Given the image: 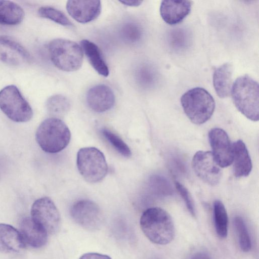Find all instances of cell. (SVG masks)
Here are the masks:
<instances>
[{
	"label": "cell",
	"instance_id": "1",
	"mask_svg": "<svg viewBox=\"0 0 259 259\" xmlns=\"http://www.w3.org/2000/svg\"><path fill=\"white\" fill-rule=\"evenodd\" d=\"M140 224L145 235L154 243L165 245L174 238L175 230L172 218L160 207L147 209L141 217Z\"/></svg>",
	"mask_w": 259,
	"mask_h": 259
},
{
	"label": "cell",
	"instance_id": "2",
	"mask_svg": "<svg viewBox=\"0 0 259 259\" xmlns=\"http://www.w3.org/2000/svg\"><path fill=\"white\" fill-rule=\"evenodd\" d=\"M231 93L237 109L249 119H259V87L257 81L248 75L238 77Z\"/></svg>",
	"mask_w": 259,
	"mask_h": 259
},
{
	"label": "cell",
	"instance_id": "3",
	"mask_svg": "<svg viewBox=\"0 0 259 259\" xmlns=\"http://www.w3.org/2000/svg\"><path fill=\"white\" fill-rule=\"evenodd\" d=\"M71 133L67 125L61 119L50 117L44 120L38 127L36 141L46 152L56 153L65 149L69 144Z\"/></svg>",
	"mask_w": 259,
	"mask_h": 259
},
{
	"label": "cell",
	"instance_id": "4",
	"mask_svg": "<svg viewBox=\"0 0 259 259\" xmlns=\"http://www.w3.org/2000/svg\"><path fill=\"white\" fill-rule=\"evenodd\" d=\"M184 112L193 123L201 124L212 116L215 108L212 96L204 89L199 87L191 89L181 98Z\"/></svg>",
	"mask_w": 259,
	"mask_h": 259
},
{
	"label": "cell",
	"instance_id": "5",
	"mask_svg": "<svg viewBox=\"0 0 259 259\" xmlns=\"http://www.w3.org/2000/svg\"><path fill=\"white\" fill-rule=\"evenodd\" d=\"M49 52L54 65L65 71L79 69L83 62V51L76 42L62 38L52 40L49 44Z\"/></svg>",
	"mask_w": 259,
	"mask_h": 259
},
{
	"label": "cell",
	"instance_id": "6",
	"mask_svg": "<svg viewBox=\"0 0 259 259\" xmlns=\"http://www.w3.org/2000/svg\"><path fill=\"white\" fill-rule=\"evenodd\" d=\"M76 165L81 176L91 183L101 181L108 172V165L104 154L94 147H83L78 150Z\"/></svg>",
	"mask_w": 259,
	"mask_h": 259
},
{
	"label": "cell",
	"instance_id": "7",
	"mask_svg": "<svg viewBox=\"0 0 259 259\" xmlns=\"http://www.w3.org/2000/svg\"><path fill=\"white\" fill-rule=\"evenodd\" d=\"M0 109L17 122L28 121L33 116L30 105L14 85H7L0 91Z\"/></svg>",
	"mask_w": 259,
	"mask_h": 259
},
{
	"label": "cell",
	"instance_id": "8",
	"mask_svg": "<svg viewBox=\"0 0 259 259\" xmlns=\"http://www.w3.org/2000/svg\"><path fill=\"white\" fill-rule=\"evenodd\" d=\"M70 214L74 221L89 230H96L102 225L103 215L100 207L88 199L79 200L71 206Z\"/></svg>",
	"mask_w": 259,
	"mask_h": 259
},
{
	"label": "cell",
	"instance_id": "9",
	"mask_svg": "<svg viewBox=\"0 0 259 259\" xmlns=\"http://www.w3.org/2000/svg\"><path fill=\"white\" fill-rule=\"evenodd\" d=\"M31 215L32 219L48 234H54L58 231L61 224L60 214L50 198L44 197L36 200L31 208Z\"/></svg>",
	"mask_w": 259,
	"mask_h": 259
},
{
	"label": "cell",
	"instance_id": "10",
	"mask_svg": "<svg viewBox=\"0 0 259 259\" xmlns=\"http://www.w3.org/2000/svg\"><path fill=\"white\" fill-rule=\"evenodd\" d=\"M192 165L196 175L204 183L212 186L219 183L222 170L210 151H197L193 157Z\"/></svg>",
	"mask_w": 259,
	"mask_h": 259
},
{
	"label": "cell",
	"instance_id": "11",
	"mask_svg": "<svg viewBox=\"0 0 259 259\" xmlns=\"http://www.w3.org/2000/svg\"><path fill=\"white\" fill-rule=\"evenodd\" d=\"M212 155L221 167L229 166L233 162V146L227 133L220 128H213L208 133Z\"/></svg>",
	"mask_w": 259,
	"mask_h": 259
},
{
	"label": "cell",
	"instance_id": "12",
	"mask_svg": "<svg viewBox=\"0 0 259 259\" xmlns=\"http://www.w3.org/2000/svg\"><path fill=\"white\" fill-rule=\"evenodd\" d=\"M31 60L29 52L10 37L0 35V61L13 66H20Z\"/></svg>",
	"mask_w": 259,
	"mask_h": 259
},
{
	"label": "cell",
	"instance_id": "13",
	"mask_svg": "<svg viewBox=\"0 0 259 259\" xmlns=\"http://www.w3.org/2000/svg\"><path fill=\"white\" fill-rule=\"evenodd\" d=\"M100 1H68L66 9L75 20L87 23L96 19L102 9Z\"/></svg>",
	"mask_w": 259,
	"mask_h": 259
},
{
	"label": "cell",
	"instance_id": "14",
	"mask_svg": "<svg viewBox=\"0 0 259 259\" xmlns=\"http://www.w3.org/2000/svg\"><path fill=\"white\" fill-rule=\"evenodd\" d=\"M87 101L92 110L102 113L112 108L115 103V96L108 86L98 84L89 89L87 95Z\"/></svg>",
	"mask_w": 259,
	"mask_h": 259
},
{
	"label": "cell",
	"instance_id": "15",
	"mask_svg": "<svg viewBox=\"0 0 259 259\" xmlns=\"http://www.w3.org/2000/svg\"><path fill=\"white\" fill-rule=\"evenodd\" d=\"M192 6L191 1H163L160 14L167 24L176 25L181 23L190 13Z\"/></svg>",
	"mask_w": 259,
	"mask_h": 259
},
{
	"label": "cell",
	"instance_id": "16",
	"mask_svg": "<svg viewBox=\"0 0 259 259\" xmlns=\"http://www.w3.org/2000/svg\"><path fill=\"white\" fill-rule=\"evenodd\" d=\"M20 231L25 244L34 248H39L47 243L48 233L31 218H25L21 221Z\"/></svg>",
	"mask_w": 259,
	"mask_h": 259
},
{
	"label": "cell",
	"instance_id": "17",
	"mask_svg": "<svg viewBox=\"0 0 259 259\" xmlns=\"http://www.w3.org/2000/svg\"><path fill=\"white\" fill-rule=\"evenodd\" d=\"M233 170L237 178L248 176L252 169V162L244 143L238 140L232 144Z\"/></svg>",
	"mask_w": 259,
	"mask_h": 259
},
{
	"label": "cell",
	"instance_id": "18",
	"mask_svg": "<svg viewBox=\"0 0 259 259\" xmlns=\"http://www.w3.org/2000/svg\"><path fill=\"white\" fill-rule=\"evenodd\" d=\"M21 235L14 227L0 224V251L6 253H17L25 247Z\"/></svg>",
	"mask_w": 259,
	"mask_h": 259
},
{
	"label": "cell",
	"instance_id": "19",
	"mask_svg": "<svg viewBox=\"0 0 259 259\" xmlns=\"http://www.w3.org/2000/svg\"><path fill=\"white\" fill-rule=\"evenodd\" d=\"M233 66L224 63L215 69L213 74V84L217 95L221 98L230 96L232 85Z\"/></svg>",
	"mask_w": 259,
	"mask_h": 259
},
{
	"label": "cell",
	"instance_id": "20",
	"mask_svg": "<svg viewBox=\"0 0 259 259\" xmlns=\"http://www.w3.org/2000/svg\"><path fill=\"white\" fill-rule=\"evenodd\" d=\"M80 46L94 69L102 76L107 77L109 74V68L99 47L87 39L82 40Z\"/></svg>",
	"mask_w": 259,
	"mask_h": 259
},
{
	"label": "cell",
	"instance_id": "21",
	"mask_svg": "<svg viewBox=\"0 0 259 259\" xmlns=\"http://www.w3.org/2000/svg\"><path fill=\"white\" fill-rule=\"evenodd\" d=\"M24 17L22 8L9 1H0V24L15 25L20 23Z\"/></svg>",
	"mask_w": 259,
	"mask_h": 259
},
{
	"label": "cell",
	"instance_id": "22",
	"mask_svg": "<svg viewBox=\"0 0 259 259\" xmlns=\"http://www.w3.org/2000/svg\"><path fill=\"white\" fill-rule=\"evenodd\" d=\"M46 107L51 117L59 118L65 115L70 110L71 104L69 99L61 95H55L49 98Z\"/></svg>",
	"mask_w": 259,
	"mask_h": 259
},
{
	"label": "cell",
	"instance_id": "23",
	"mask_svg": "<svg viewBox=\"0 0 259 259\" xmlns=\"http://www.w3.org/2000/svg\"><path fill=\"white\" fill-rule=\"evenodd\" d=\"M213 214L215 229L218 235L225 238L228 234V218L223 203L215 200L213 205Z\"/></svg>",
	"mask_w": 259,
	"mask_h": 259
},
{
	"label": "cell",
	"instance_id": "24",
	"mask_svg": "<svg viewBox=\"0 0 259 259\" xmlns=\"http://www.w3.org/2000/svg\"><path fill=\"white\" fill-rule=\"evenodd\" d=\"M100 132L118 153L127 158L131 156L132 153L129 147L117 135L106 128H102Z\"/></svg>",
	"mask_w": 259,
	"mask_h": 259
},
{
	"label": "cell",
	"instance_id": "25",
	"mask_svg": "<svg viewBox=\"0 0 259 259\" xmlns=\"http://www.w3.org/2000/svg\"><path fill=\"white\" fill-rule=\"evenodd\" d=\"M233 224L238 235L241 250L244 252L249 251L251 248V242L243 219L239 216L235 217L233 220Z\"/></svg>",
	"mask_w": 259,
	"mask_h": 259
},
{
	"label": "cell",
	"instance_id": "26",
	"mask_svg": "<svg viewBox=\"0 0 259 259\" xmlns=\"http://www.w3.org/2000/svg\"><path fill=\"white\" fill-rule=\"evenodd\" d=\"M38 13L41 17L49 19L61 25H72L65 14L56 8L49 6L42 7L38 9Z\"/></svg>",
	"mask_w": 259,
	"mask_h": 259
},
{
	"label": "cell",
	"instance_id": "27",
	"mask_svg": "<svg viewBox=\"0 0 259 259\" xmlns=\"http://www.w3.org/2000/svg\"><path fill=\"white\" fill-rule=\"evenodd\" d=\"M176 187L180 196L184 200L188 211L193 216H195V207L190 192L184 185L179 182H176Z\"/></svg>",
	"mask_w": 259,
	"mask_h": 259
},
{
	"label": "cell",
	"instance_id": "28",
	"mask_svg": "<svg viewBox=\"0 0 259 259\" xmlns=\"http://www.w3.org/2000/svg\"><path fill=\"white\" fill-rule=\"evenodd\" d=\"M152 184L155 187L157 192L164 195H170L172 192L171 188L167 181L160 177H155L152 180Z\"/></svg>",
	"mask_w": 259,
	"mask_h": 259
},
{
	"label": "cell",
	"instance_id": "29",
	"mask_svg": "<svg viewBox=\"0 0 259 259\" xmlns=\"http://www.w3.org/2000/svg\"><path fill=\"white\" fill-rule=\"evenodd\" d=\"M125 34L126 36L131 39L136 40L140 36V32L135 26H127L125 28Z\"/></svg>",
	"mask_w": 259,
	"mask_h": 259
},
{
	"label": "cell",
	"instance_id": "30",
	"mask_svg": "<svg viewBox=\"0 0 259 259\" xmlns=\"http://www.w3.org/2000/svg\"><path fill=\"white\" fill-rule=\"evenodd\" d=\"M79 259H112L109 256L98 253L90 252L81 255Z\"/></svg>",
	"mask_w": 259,
	"mask_h": 259
},
{
	"label": "cell",
	"instance_id": "31",
	"mask_svg": "<svg viewBox=\"0 0 259 259\" xmlns=\"http://www.w3.org/2000/svg\"><path fill=\"white\" fill-rule=\"evenodd\" d=\"M190 259H212L211 257L204 252H197L194 253Z\"/></svg>",
	"mask_w": 259,
	"mask_h": 259
},
{
	"label": "cell",
	"instance_id": "32",
	"mask_svg": "<svg viewBox=\"0 0 259 259\" xmlns=\"http://www.w3.org/2000/svg\"><path fill=\"white\" fill-rule=\"evenodd\" d=\"M120 2L126 6L136 7L140 5L142 3L143 1L127 0L120 1Z\"/></svg>",
	"mask_w": 259,
	"mask_h": 259
}]
</instances>
